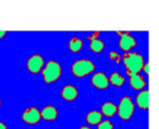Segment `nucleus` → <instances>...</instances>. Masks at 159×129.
<instances>
[{
    "label": "nucleus",
    "mask_w": 159,
    "mask_h": 129,
    "mask_svg": "<svg viewBox=\"0 0 159 129\" xmlns=\"http://www.w3.org/2000/svg\"><path fill=\"white\" fill-rule=\"evenodd\" d=\"M0 105H1V99H0Z\"/></svg>",
    "instance_id": "26"
},
{
    "label": "nucleus",
    "mask_w": 159,
    "mask_h": 129,
    "mask_svg": "<svg viewBox=\"0 0 159 129\" xmlns=\"http://www.w3.org/2000/svg\"><path fill=\"white\" fill-rule=\"evenodd\" d=\"M97 129H113V124L109 119H102L97 125Z\"/></svg>",
    "instance_id": "18"
},
{
    "label": "nucleus",
    "mask_w": 159,
    "mask_h": 129,
    "mask_svg": "<svg viewBox=\"0 0 159 129\" xmlns=\"http://www.w3.org/2000/svg\"><path fill=\"white\" fill-rule=\"evenodd\" d=\"M79 129H93V128L89 127V126H82V127H80Z\"/></svg>",
    "instance_id": "25"
},
{
    "label": "nucleus",
    "mask_w": 159,
    "mask_h": 129,
    "mask_svg": "<svg viewBox=\"0 0 159 129\" xmlns=\"http://www.w3.org/2000/svg\"><path fill=\"white\" fill-rule=\"evenodd\" d=\"M142 71H143L144 73H145L146 75L148 74V63H145L143 65V68H142Z\"/></svg>",
    "instance_id": "21"
},
{
    "label": "nucleus",
    "mask_w": 159,
    "mask_h": 129,
    "mask_svg": "<svg viewBox=\"0 0 159 129\" xmlns=\"http://www.w3.org/2000/svg\"><path fill=\"white\" fill-rule=\"evenodd\" d=\"M40 117L47 122H53L58 117V110L53 105H46L40 111Z\"/></svg>",
    "instance_id": "11"
},
{
    "label": "nucleus",
    "mask_w": 159,
    "mask_h": 129,
    "mask_svg": "<svg viewBox=\"0 0 159 129\" xmlns=\"http://www.w3.org/2000/svg\"><path fill=\"white\" fill-rule=\"evenodd\" d=\"M85 120H86V123L89 125H96V126H97L102 120V115L99 111L93 110V111H89V113L86 114Z\"/></svg>",
    "instance_id": "14"
},
{
    "label": "nucleus",
    "mask_w": 159,
    "mask_h": 129,
    "mask_svg": "<svg viewBox=\"0 0 159 129\" xmlns=\"http://www.w3.org/2000/svg\"><path fill=\"white\" fill-rule=\"evenodd\" d=\"M99 35H100V33H99V32H93V33H92V35L87 36V39H89V40L97 39V38L99 37Z\"/></svg>",
    "instance_id": "20"
},
{
    "label": "nucleus",
    "mask_w": 159,
    "mask_h": 129,
    "mask_svg": "<svg viewBox=\"0 0 159 129\" xmlns=\"http://www.w3.org/2000/svg\"><path fill=\"white\" fill-rule=\"evenodd\" d=\"M7 34H8L7 31H1V29H0V39H3Z\"/></svg>",
    "instance_id": "22"
},
{
    "label": "nucleus",
    "mask_w": 159,
    "mask_h": 129,
    "mask_svg": "<svg viewBox=\"0 0 159 129\" xmlns=\"http://www.w3.org/2000/svg\"><path fill=\"white\" fill-rule=\"evenodd\" d=\"M91 44H89V49L92 50V52L94 53H102L105 50V42L102 39L97 38V39L89 40Z\"/></svg>",
    "instance_id": "17"
},
{
    "label": "nucleus",
    "mask_w": 159,
    "mask_h": 129,
    "mask_svg": "<svg viewBox=\"0 0 159 129\" xmlns=\"http://www.w3.org/2000/svg\"><path fill=\"white\" fill-rule=\"evenodd\" d=\"M129 33H130V32H128V31H118L117 32V34L120 36V37L123 36V35H126V34H129Z\"/></svg>",
    "instance_id": "23"
},
{
    "label": "nucleus",
    "mask_w": 159,
    "mask_h": 129,
    "mask_svg": "<svg viewBox=\"0 0 159 129\" xmlns=\"http://www.w3.org/2000/svg\"><path fill=\"white\" fill-rule=\"evenodd\" d=\"M91 84L96 89L104 90L109 87V80L107 75L104 72H97L94 73L91 78Z\"/></svg>",
    "instance_id": "7"
},
{
    "label": "nucleus",
    "mask_w": 159,
    "mask_h": 129,
    "mask_svg": "<svg viewBox=\"0 0 159 129\" xmlns=\"http://www.w3.org/2000/svg\"><path fill=\"white\" fill-rule=\"evenodd\" d=\"M100 113L102 116L106 117H112L116 113H117V105L111 101H106L102 104L100 106Z\"/></svg>",
    "instance_id": "13"
},
{
    "label": "nucleus",
    "mask_w": 159,
    "mask_h": 129,
    "mask_svg": "<svg viewBox=\"0 0 159 129\" xmlns=\"http://www.w3.org/2000/svg\"><path fill=\"white\" fill-rule=\"evenodd\" d=\"M0 129H8L7 125H6L3 122H1V120H0Z\"/></svg>",
    "instance_id": "24"
},
{
    "label": "nucleus",
    "mask_w": 159,
    "mask_h": 129,
    "mask_svg": "<svg viewBox=\"0 0 159 129\" xmlns=\"http://www.w3.org/2000/svg\"><path fill=\"white\" fill-rule=\"evenodd\" d=\"M45 65V60L40 54H33L27 59L26 68L32 74H38L42 72Z\"/></svg>",
    "instance_id": "5"
},
{
    "label": "nucleus",
    "mask_w": 159,
    "mask_h": 129,
    "mask_svg": "<svg viewBox=\"0 0 159 129\" xmlns=\"http://www.w3.org/2000/svg\"><path fill=\"white\" fill-rule=\"evenodd\" d=\"M135 103L141 110H147L149 106V92L147 89H144L137 93L135 98Z\"/></svg>",
    "instance_id": "12"
},
{
    "label": "nucleus",
    "mask_w": 159,
    "mask_h": 129,
    "mask_svg": "<svg viewBox=\"0 0 159 129\" xmlns=\"http://www.w3.org/2000/svg\"><path fill=\"white\" fill-rule=\"evenodd\" d=\"M60 94H61V98L63 100L68 101V102H72V101L76 100V98L79 97V90L73 85H66L64 87H62Z\"/></svg>",
    "instance_id": "10"
},
{
    "label": "nucleus",
    "mask_w": 159,
    "mask_h": 129,
    "mask_svg": "<svg viewBox=\"0 0 159 129\" xmlns=\"http://www.w3.org/2000/svg\"><path fill=\"white\" fill-rule=\"evenodd\" d=\"M109 59L111 61H115L116 64H118V65L121 63V55L116 51H109Z\"/></svg>",
    "instance_id": "19"
},
{
    "label": "nucleus",
    "mask_w": 159,
    "mask_h": 129,
    "mask_svg": "<svg viewBox=\"0 0 159 129\" xmlns=\"http://www.w3.org/2000/svg\"><path fill=\"white\" fill-rule=\"evenodd\" d=\"M129 76V84L131 88L134 90H144L146 87V80L141 74H132V73H126Z\"/></svg>",
    "instance_id": "9"
},
{
    "label": "nucleus",
    "mask_w": 159,
    "mask_h": 129,
    "mask_svg": "<svg viewBox=\"0 0 159 129\" xmlns=\"http://www.w3.org/2000/svg\"><path fill=\"white\" fill-rule=\"evenodd\" d=\"M21 119L29 125H35L40 122L42 117H40V111L37 110V107L31 106L29 109L24 110L21 115Z\"/></svg>",
    "instance_id": "6"
},
{
    "label": "nucleus",
    "mask_w": 159,
    "mask_h": 129,
    "mask_svg": "<svg viewBox=\"0 0 159 129\" xmlns=\"http://www.w3.org/2000/svg\"><path fill=\"white\" fill-rule=\"evenodd\" d=\"M136 44H137L136 39H135L130 33L126 34V35L121 36L119 39V48H120V50H122L124 53L132 51V49L136 46Z\"/></svg>",
    "instance_id": "8"
},
{
    "label": "nucleus",
    "mask_w": 159,
    "mask_h": 129,
    "mask_svg": "<svg viewBox=\"0 0 159 129\" xmlns=\"http://www.w3.org/2000/svg\"><path fill=\"white\" fill-rule=\"evenodd\" d=\"M135 111V104L133 102L132 98L129 96H124L121 98L119 104L117 105V113L120 119L130 120L132 118Z\"/></svg>",
    "instance_id": "4"
},
{
    "label": "nucleus",
    "mask_w": 159,
    "mask_h": 129,
    "mask_svg": "<svg viewBox=\"0 0 159 129\" xmlns=\"http://www.w3.org/2000/svg\"><path fill=\"white\" fill-rule=\"evenodd\" d=\"M96 66L92 60L89 59H79L73 62L71 66V72L76 78H84L89 74L94 73Z\"/></svg>",
    "instance_id": "3"
},
{
    "label": "nucleus",
    "mask_w": 159,
    "mask_h": 129,
    "mask_svg": "<svg viewBox=\"0 0 159 129\" xmlns=\"http://www.w3.org/2000/svg\"><path fill=\"white\" fill-rule=\"evenodd\" d=\"M121 61L125 66L126 73H132V74H139V72H142L143 65L145 64L143 55L135 51L123 53V55H121Z\"/></svg>",
    "instance_id": "1"
},
{
    "label": "nucleus",
    "mask_w": 159,
    "mask_h": 129,
    "mask_svg": "<svg viewBox=\"0 0 159 129\" xmlns=\"http://www.w3.org/2000/svg\"><path fill=\"white\" fill-rule=\"evenodd\" d=\"M40 74H42L45 84H48V85L53 84L61 77V65H60L59 62L55 61V60H49L47 63H45Z\"/></svg>",
    "instance_id": "2"
},
{
    "label": "nucleus",
    "mask_w": 159,
    "mask_h": 129,
    "mask_svg": "<svg viewBox=\"0 0 159 129\" xmlns=\"http://www.w3.org/2000/svg\"><path fill=\"white\" fill-rule=\"evenodd\" d=\"M109 85H112L115 87H122L125 83V78L122 75H120L118 72H112L110 76L108 77Z\"/></svg>",
    "instance_id": "15"
},
{
    "label": "nucleus",
    "mask_w": 159,
    "mask_h": 129,
    "mask_svg": "<svg viewBox=\"0 0 159 129\" xmlns=\"http://www.w3.org/2000/svg\"><path fill=\"white\" fill-rule=\"evenodd\" d=\"M69 50L72 53H77L83 49V41L77 37H72L68 42Z\"/></svg>",
    "instance_id": "16"
}]
</instances>
